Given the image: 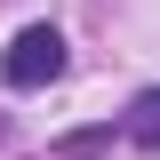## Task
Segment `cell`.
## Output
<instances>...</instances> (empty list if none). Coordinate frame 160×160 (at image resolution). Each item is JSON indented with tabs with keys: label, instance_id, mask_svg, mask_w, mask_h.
Here are the masks:
<instances>
[{
	"label": "cell",
	"instance_id": "1",
	"mask_svg": "<svg viewBox=\"0 0 160 160\" xmlns=\"http://www.w3.org/2000/svg\"><path fill=\"white\" fill-rule=\"evenodd\" d=\"M64 64H72V48H64L56 24H24L0 56V80L8 88H48V80H64Z\"/></svg>",
	"mask_w": 160,
	"mask_h": 160
},
{
	"label": "cell",
	"instance_id": "2",
	"mask_svg": "<svg viewBox=\"0 0 160 160\" xmlns=\"http://www.w3.org/2000/svg\"><path fill=\"white\" fill-rule=\"evenodd\" d=\"M120 136L136 152H160V88H136V104L120 112Z\"/></svg>",
	"mask_w": 160,
	"mask_h": 160
},
{
	"label": "cell",
	"instance_id": "3",
	"mask_svg": "<svg viewBox=\"0 0 160 160\" xmlns=\"http://www.w3.org/2000/svg\"><path fill=\"white\" fill-rule=\"evenodd\" d=\"M112 136H120L112 120H96V128H72V136H56V160H104V152H112Z\"/></svg>",
	"mask_w": 160,
	"mask_h": 160
},
{
	"label": "cell",
	"instance_id": "4",
	"mask_svg": "<svg viewBox=\"0 0 160 160\" xmlns=\"http://www.w3.org/2000/svg\"><path fill=\"white\" fill-rule=\"evenodd\" d=\"M0 136H8V120H0Z\"/></svg>",
	"mask_w": 160,
	"mask_h": 160
}]
</instances>
